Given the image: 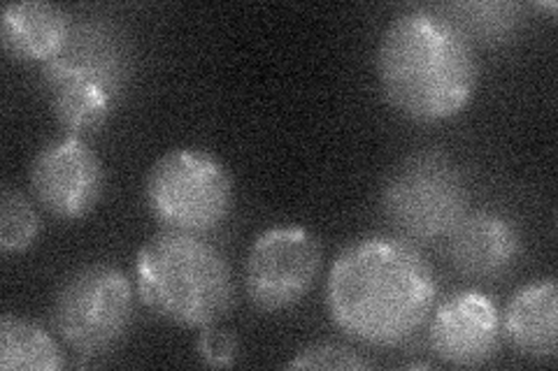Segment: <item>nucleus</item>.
<instances>
[{
  "label": "nucleus",
  "mask_w": 558,
  "mask_h": 371,
  "mask_svg": "<svg viewBox=\"0 0 558 371\" xmlns=\"http://www.w3.org/2000/svg\"><path fill=\"white\" fill-rule=\"evenodd\" d=\"M43 88L57 121L70 133L105 126L131 79V49L105 22H80L65 45L43 63Z\"/></svg>",
  "instance_id": "20e7f679"
},
{
  "label": "nucleus",
  "mask_w": 558,
  "mask_h": 371,
  "mask_svg": "<svg viewBox=\"0 0 558 371\" xmlns=\"http://www.w3.org/2000/svg\"><path fill=\"white\" fill-rule=\"evenodd\" d=\"M377 79L393 108L414 121H447L475 98L480 65L473 42L447 14L414 8L384 28Z\"/></svg>",
  "instance_id": "f03ea898"
},
{
  "label": "nucleus",
  "mask_w": 558,
  "mask_h": 371,
  "mask_svg": "<svg viewBox=\"0 0 558 371\" xmlns=\"http://www.w3.org/2000/svg\"><path fill=\"white\" fill-rule=\"evenodd\" d=\"M28 184L35 202L51 217L77 221L98 207L105 170L98 153L77 135L47 143L33 156Z\"/></svg>",
  "instance_id": "1a4fd4ad"
},
{
  "label": "nucleus",
  "mask_w": 558,
  "mask_h": 371,
  "mask_svg": "<svg viewBox=\"0 0 558 371\" xmlns=\"http://www.w3.org/2000/svg\"><path fill=\"white\" fill-rule=\"evenodd\" d=\"M379 207L408 239H440L465 217V180L447 153L416 151L389 172L379 193Z\"/></svg>",
  "instance_id": "0eeeda50"
},
{
  "label": "nucleus",
  "mask_w": 558,
  "mask_h": 371,
  "mask_svg": "<svg viewBox=\"0 0 558 371\" xmlns=\"http://www.w3.org/2000/svg\"><path fill=\"white\" fill-rule=\"evenodd\" d=\"M500 313L494 299L480 290L447 297L433 313L428 339L435 356L451 367H482L500 344Z\"/></svg>",
  "instance_id": "9d476101"
},
{
  "label": "nucleus",
  "mask_w": 558,
  "mask_h": 371,
  "mask_svg": "<svg viewBox=\"0 0 558 371\" xmlns=\"http://www.w3.org/2000/svg\"><path fill=\"white\" fill-rule=\"evenodd\" d=\"M70 28L65 10L45 0L8 3L0 14V42L20 61H49L65 45Z\"/></svg>",
  "instance_id": "ddd939ff"
},
{
  "label": "nucleus",
  "mask_w": 558,
  "mask_h": 371,
  "mask_svg": "<svg viewBox=\"0 0 558 371\" xmlns=\"http://www.w3.org/2000/svg\"><path fill=\"white\" fill-rule=\"evenodd\" d=\"M521 256V233L496 211L465 214L449 233V258L461 274L492 279L508 272Z\"/></svg>",
  "instance_id": "9b49d317"
},
{
  "label": "nucleus",
  "mask_w": 558,
  "mask_h": 371,
  "mask_svg": "<svg viewBox=\"0 0 558 371\" xmlns=\"http://www.w3.org/2000/svg\"><path fill=\"white\" fill-rule=\"evenodd\" d=\"M453 24L465 35L475 33L480 40H502L519 22V8L510 3H463L451 5Z\"/></svg>",
  "instance_id": "dca6fc26"
},
{
  "label": "nucleus",
  "mask_w": 558,
  "mask_h": 371,
  "mask_svg": "<svg viewBox=\"0 0 558 371\" xmlns=\"http://www.w3.org/2000/svg\"><path fill=\"white\" fill-rule=\"evenodd\" d=\"M287 369H349L363 371L371 369L373 362L365 360L361 353L338 342H317L301 348L295 356L284 364Z\"/></svg>",
  "instance_id": "f3484780"
},
{
  "label": "nucleus",
  "mask_w": 558,
  "mask_h": 371,
  "mask_svg": "<svg viewBox=\"0 0 558 371\" xmlns=\"http://www.w3.org/2000/svg\"><path fill=\"white\" fill-rule=\"evenodd\" d=\"M49 321L61 342L80 356L94 358L112 350L133 321L129 276L108 262L82 264L59 284Z\"/></svg>",
  "instance_id": "423d86ee"
},
{
  "label": "nucleus",
  "mask_w": 558,
  "mask_h": 371,
  "mask_svg": "<svg viewBox=\"0 0 558 371\" xmlns=\"http://www.w3.org/2000/svg\"><path fill=\"white\" fill-rule=\"evenodd\" d=\"M65 367L61 346L26 318L0 316V369L3 371H59Z\"/></svg>",
  "instance_id": "4468645a"
},
{
  "label": "nucleus",
  "mask_w": 558,
  "mask_h": 371,
  "mask_svg": "<svg viewBox=\"0 0 558 371\" xmlns=\"http://www.w3.org/2000/svg\"><path fill=\"white\" fill-rule=\"evenodd\" d=\"M505 339L533 360H554L558 353V290L545 279L519 288L500 321Z\"/></svg>",
  "instance_id": "f8f14e48"
},
{
  "label": "nucleus",
  "mask_w": 558,
  "mask_h": 371,
  "mask_svg": "<svg viewBox=\"0 0 558 371\" xmlns=\"http://www.w3.org/2000/svg\"><path fill=\"white\" fill-rule=\"evenodd\" d=\"M438 297L430 262L412 244L368 235L347 244L326 281V309L347 337L365 346L405 344L424 327Z\"/></svg>",
  "instance_id": "f257e3e1"
},
{
  "label": "nucleus",
  "mask_w": 558,
  "mask_h": 371,
  "mask_svg": "<svg viewBox=\"0 0 558 371\" xmlns=\"http://www.w3.org/2000/svg\"><path fill=\"white\" fill-rule=\"evenodd\" d=\"M145 200L166 227L203 235L229 219L235 200L233 176L205 149H170L147 174Z\"/></svg>",
  "instance_id": "39448f33"
},
{
  "label": "nucleus",
  "mask_w": 558,
  "mask_h": 371,
  "mask_svg": "<svg viewBox=\"0 0 558 371\" xmlns=\"http://www.w3.org/2000/svg\"><path fill=\"white\" fill-rule=\"evenodd\" d=\"M137 297L151 313L180 327L217 325L235 302L226 256L196 233L163 227L135 256Z\"/></svg>",
  "instance_id": "7ed1b4c3"
},
{
  "label": "nucleus",
  "mask_w": 558,
  "mask_h": 371,
  "mask_svg": "<svg viewBox=\"0 0 558 371\" xmlns=\"http://www.w3.org/2000/svg\"><path fill=\"white\" fill-rule=\"evenodd\" d=\"M322 244L301 225L260 233L244 264V290L258 311H284L312 290L322 270Z\"/></svg>",
  "instance_id": "6e6552de"
},
{
  "label": "nucleus",
  "mask_w": 558,
  "mask_h": 371,
  "mask_svg": "<svg viewBox=\"0 0 558 371\" xmlns=\"http://www.w3.org/2000/svg\"><path fill=\"white\" fill-rule=\"evenodd\" d=\"M43 221L22 190L3 188L0 196V249L3 253L26 251L40 235Z\"/></svg>",
  "instance_id": "2eb2a0df"
},
{
  "label": "nucleus",
  "mask_w": 558,
  "mask_h": 371,
  "mask_svg": "<svg viewBox=\"0 0 558 371\" xmlns=\"http://www.w3.org/2000/svg\"><path fill=\"white\" fill-rule=\"evenodd\" d=\"M240 342L233 330H223L217 325H207L201 330L196 339V353L198 360L205 367L215 369H229L235 364Z\"/></svg>",
  "instance_id": "a211bd4d"
}]
</instances>
